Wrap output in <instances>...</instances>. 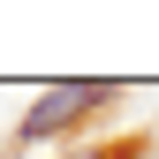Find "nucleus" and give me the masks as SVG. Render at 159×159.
I'll return each mask as SVG.
<instances>
[{"label":"nucleus","mask_w":159,"mask_h":159,"mask_svg":"<svg viewBox=\"0 0 159 159\" xmlns=\"http://www.w3.org/2000/svg\"><path fill=\"white\" fill-rule=\"evenodd\" d=\"M76 159H98V152H76Z\"/></svg>","instance_id":"f03ea898"},{"label":"nucleus","mask_w":159,"mask_h":159,"mask_svg":"<svg viewBox=\"0 0 159 159\" xmlns=\"http://www.w3.org/2000/svg\"><path fill=\"white\" fill-rule=\"evenodd\" d=\"M91 106H114V84H46L30 98V114L15 121V144H46V136L76 129Z\"/></svg>","instance_id":"f257e3e1"}]
</instances>
